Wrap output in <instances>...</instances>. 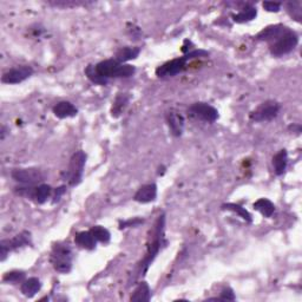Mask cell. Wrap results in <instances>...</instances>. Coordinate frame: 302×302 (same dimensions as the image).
Instances as JSON below:
<instances>
[{
	"instance_id": "obj_1",
	"label": "cell",
	"mask_w": 302,
	"mask_h": 302,
	"mask_svg": "<svg viewBox=\"0 0 302 302\" xmlns=\"http://www.w3.org/2000/svg\"><path fill=\"white\" fill-rule=\"evenodd\" d=\"M164 226H165V219L164 215H161L158 217L156 226H155V231L153 240L148 245V249H146V255L144 259L142 260L141 264H139V274L144 275L146 270L149 269L150 264L154 262V260L156 259V256L162 249V246L167 245V241L164 240Z\"/></svg>"
},
{
	"instance_id": "obj_2",
	"label": "cell",
	"mask_w": 302,
	"mask_h": 302,
	"mask_svg": "<svg viewBox=\"0 0 302 302\" xmlns=\"http://www.w3.org/2000/svg\"><path fill=\"white\" fill-rule=\"evenodd\" d=\"M96 72L98 73L102 78H129L134 76L136 72V68L129 64H122L116 59H106L99 62L95 65Z\"/></svg>"
},
{
	"instance_id": "obj_3",
	"label": "cell",
	"mask_w": 302,
	"mask_h": 302,
	"mask_svg": "<svg viewBox=\"0 0 302 302\" xmlns=\"http://www.w3.org/2000/svg\"><path fill=\"white\" fill-rule=\"evenodd\" d=\"M207 54L208 52H205L203 50L190 51V52L184 54L183 57L175 58V59L169 61L167 63H164L163 65L158 66L156 70V76L158 78H169V77H174L186 70L188 61L194 59V58H197V57L207 56Z\"/></svg>"
},
{
	"instance_id": "obj_4",
	"label": "cell",
	"mask_w": 302,
	"mask_h": 302,
	"mask_svg": "<svg viewBox=\"0 0 302 302\" xmlns=\"http://www.w3.org/2000/svg\"><path fill=\"white\" fill-rule=\"evenodd\" d=\"M50 262L54 270L68 274L72 269V250L68 243H57L50 255Z\"/></svg>"
},
{
	"instance_id": "obj_5",
	"label": "cell",
	"mask_w": 302,
	"mask_h": 302,
	"mask_svg": "<svg viewBox=\"0 0 302 302\" xmlns=\"http://www.w3.org/2000/svg\"><path fill=\"white\" fill-rule=\"evenodd\" d=\"M86 163V154L84 151L79 150L72 155L70 160L69 169L65 174V179L69 182L71 187L78 186L83 178L84 168Z\"/></svg>"
},
{
	"instance_id": "obj_6",
	"label": "cell",
	"mask_w": 302,
	"mask_h": 302,
	"mask_svg": "<svg viewBox=\"0 0 302 302\" xmlns=\"http://www.w3.org/2000/svg\"><path fill=\"white\" fill-rule=\"evenodd\" d=\"M297 44H299V36L292 30H288L285 35L280 37L279 39L270 43V53L274 57H282L285 56V54L292 52L296 47Z\"/></svg>"
},
{
	"instance_id": "obj_7",
	"label": "cell",
	"mask_w": 302,
	"mask_h": 302,
	"mask_svg": "<svg viewBox=\"0 0 302 302\" xmlns=\"http://www.w3.org/2000/svg\"><path fill=\"white\" fill-rule=\"evenodd\" d=\"M281 105L278 102L267 101L261 104L259 108H256L254 111L250 112L249 118L256 123H262V122H270L276 118L279 115Z\"/></svg>"
},
{
	"instance_id": "obj_8",
	"label": "cell",
	"mask_w": 302,
	"mask_h": 302,
	"mask_svg": "<svg viewBox=\"0 0 302 302\" xmlns=\"http://www.w3.org/2000/svg\"><path fill=\"white\" fill-rule=\"evenodd\" d=\"M11 176H12L14 181L24 184V186H37L45 178L44 172L38 168L14 169L11 172Z\"/></svg>"
},
{
	"instance_id": "obj_9",
	"label": "cell",
	"mask_w": 302,
	"mask_h": 302,
	"mask_svg": "<svg viewBox=\"0 0 302 302\" xmlns=\"http://www.w3.org/2000/svg\"><path fill=\"white\" fill-rule=\"evenodd\" d=\"M31 245V234L28 231H23L17 236L13 238H10V240H3L0 242V260L4 261L6 259V256L9 255L11 252L13 250H17L19 248H23V247L30 246Z\"/></svg>"
},
{
	"instance_id": "obj_10",
	"label": "cell",
	"mask_w": 302,
	"mask_h": 302,
	"mask_svg": "<svg viewBox=\"0 0 302 302\" xmlns=\"http://www.w3.org/2000/svg\"><path fill=\"white\" fill-rule=\"evenodd\" d=\"M188 113L189 116L204 120L207 123H214L219 119V111L207 103H195L188 109Z\"/></svg>"
},
{
	"instance_id": "obj_11",
	"label": "cell",
	"mask_w": 302,
	"mask_h": 302,
	"mask_svg": "<svg viewBox=\"0 0 302 302\" xmlns=\"http://www.w3.org/2000/svg\"><path fill=\"white\" fill-rule=\"evenodd\" d=\"M33 75V69L28 65L11 69L2 77V82L5 84H19Z\"/></svg>"
},
{
	"instance_id": "obj_12",
	"label": "cell",
	"mask_w": 302,
	"mask_h": 302,
	"mask_svg": "<svg viewBox=\"0 0 302 302\" xmlns=\"http://www.w3.org/2000/svg\"><path fill=\"white\" fill-rule=\"evenodd\" d=\"M288 30L289 28L287 26H283V25H271V26L263 28V30L256 36V39L262 40V42L273 43L275 42L276 39H279L280 37L285 35Z\"/></svg>"
},
{
	"instance_id": "obj_13",
	"label": "cell",
	"mask_w": 302,
	"mask_h": 302,
	"mask_svg": "<svg viewBox=\"0 0 302 302\" xmlns=\"http://www.w3.org/2000/svg\"><path fill=\"white\" fill-rule=\"evenodd\" d=\"M157 197V186L155 183L145 184L139 188L137 193L135 194L134 200L138 203H150L156 200Z\"/></svg>"
},
{
	"instance_id": "obj_14",
	"label": "cell",
	"mask_w": 302,
	"mask_h": 302,
	"mask_svg": "<svg viewBox=\"0 0 302 302\" xmlns=\"http://www.w3.org/2000/svg\"><path fill=\"white\" fill-rule=\"evenodd\" d=\"M167 122L171 134L174 135L175 137H179V136H182L183 128H184V118L181 113L171 110V111H169L167 113Z\"/></svg>"
},
{
	"instance_id": "obj_15",
	"label": "cell",
	"mask_w": 302,
	"mask_h": 302,
	"mask_svg": "<svg viewBox=\"0 0 302 302\" xmlns=\"http://www.w3.org/2000/svg\"><path fill=\"white\" fill-rule=\"evenodd\" d=\"M52 111L54 113V116L58 117V118L64 119V118H69V117H75L77 113H78V110L72 103L63 101L57 103L56 105L53 106Z\"/></svg>"
},
{
	"instance_id": "obj_16",
	"label": "cell",
	"mask_w": 302,
	"mask_h": 302,
	"mask_svg": "<svg viewBox=\"0 0 302 302\" xmlns=\"http://www.w3.org/2000/svg\"><path fill=\"white\" fill-rule=\"evenodd\" d=\"M75 242L77 246H79L80 248H84L86 250H94L97 246V240H96L91 231H80V233L76 234Z\"/></svg>"
},
{
	"instance_id": "obj_17",
	"label": "cell",
	"mask_w": 302,
	"mask_h": 302,
	"mask_svg": "<svg viewBox=\"0 0 302 302\" xmlns=\"http://www.w3.org/2000/svg\"><path fill=\"white\" fill-rule=\"evenodd\" d=\"M42 289V282L38 278H30L21 283L20 290L26 297H33Z\"/></svg>"
},
{
	"instance_id": "obj_18",
	"label": "cell",
	"mask_w": 302,
	"mask_h": 302,
	"mask_svg": "<svg viewBox=\"0 0 302 302\" xmlns=\"http://www.w3.org/2000/svg\"><path fill=\"white\" fill-rule=\"evenodd\" d=\"M287 164H288V154L286 150H280L278 154L273 157V165H274V171L278 176L285 174Z\"/></svg>"
},
{
	"instance_id": "obj_19",
	"label": "cell",
	"mask_w": 302,
	"mask_h": 302,
	"mask_svg": "<svg viewBox=\"0 0 302 302\" xmlns=\"http://www.w3.org/2000/svg\"><path fill=\"white\" fill-rule=\"evenodd\" d=\"M141 53V49L139 47H122L118 51H117L115 59L118 61L122 64L127 63L129 61L136 59Z\"/></svg>"
},
{
	"instance_id": "obj_20",
	"label": "cell",
	"mask_w": 302,
	"mask_h": 302,
	"mask_svg": "<svg viewBox=\"0 0 302 302\" xmlns=\"http://www.w3.org/2000/svg\"><path fill=\"white\" fill-rule=\"evenodd\" d=\"M129 101H130V96L128 94L117 95V97L115 98V102H113V105L111 108V116L115 117V118L119 117L122 113L124 112V110L127 109Z\"/></svg>"
},
{
	"instance_id": "obj_21",
	"label": "cell",
	"mask_w": 302,
	"mask_h": 302,
	"mask_svg": "<svg viewBox=\"0 0 302 302\" xmlns=\"http://www.w3.org/2000/svg\"><path fill=\"white\" fill-rule=\"evenodd\" d=\"M151 299V289L146 282H141L136 287L132 294L130 300L134 302H143V301H150Z\"/></svg>"
},
{
	"instance_id": "obj_22",
	"label": "cell",
	"mask_w": 302,
	"mask_h": 302,
	"mask_svg": "<svg viewBox=\"0 0 302 302\" xmlns=\"http://www.w3.org/2000/svg\"><path fill=\"white\" fill-rule=\"evenodd\" d=\"M257 16V11L255 7L253 6H247L243 9L240 13L237 14H233L231 18L235 23L238 24H243V23H248V21H252L253 19H255Z\"/></svg>"
},
{
	"instance_id": "obj_23",
	"label": "cell",
	"mask_w": 302,
	"mask_h": 302,
	"mask_svg": "<svg viewBox=\"0 0 302 302\" xmlns=\"http://www.w3.org/2000/svg\"><path fill=\"white\" fill-rule=\"evenodd\" d=\"M254 209L260 212L264 217H271L275 212V205L267 198H260L254 203Z\"/></svg>"
},
{
	"instance_id": "obj_24",
	"label": "cell",
	"mask_w": 302,
	"mask_h": 302,
	"mask_svg": "<svg viewBox=\"0 0 302 302\" xmlns=\"http://www.w3.org/2000/svg\"><path fill=\"white\" fill-rule=\"evenodd\" d=\"M91 233L94 235L96 240L98 242H102V243H109L110 238H111V234H110V231L106 229V228L102 227V226H95L91 228Z\"/></svg>"
},
{
	"instance_id": "obj_25",
	"label": "cell",
	"mask_w": 302,
	"mask_h": 302,
	"mask_svg": "<svg viewBox=\"0 0 302 302\" xmlns=\"http://www.w3.org/2000/svg\"><path fill=\"white\" fill-rule=\"evenodd\" d=\"M223 209H226V210H231L234 213H236L238 216L242 217L243 220L247 221V222H252V216H250V214L246 210L245 208H242L241 205L238 204H234V203H228V204H224Z\"/></svg>"
},
{
	"instance_id": "obj_26",
	"label": "cell",
	"mask_w": 302,
	"mask_h": 302,
	"mask_svg": "<svg viewBox=\"0 0 302 302\" xmlns=\"http://www.w3.org/2000/svg\"><path fill=\"white\" fill-rule=\"evenodd\" d=\"M85 75H86L87 78L91 80L92 83L97 84V85H105V84L108 83V79L102 78V77L99 76L97 72H96L95 65L87 66V68L85 69Z\"/></svg>"
},
{
	"instance_id": "obj_27",
	"label": "cell",
	"mask_w": 302,
	"mask_h": 302,
	"mask_svg": "<svg viewBox=\"0 0 302 302\" xmlns=\"http://www.w3.org/2000/svg\"><path fill=\"white\" fill-rule=\"evenodd\" d=\"M3 280L7 283H12V285H16V283H19V282H24L25 281V273L19 271V270L9 271L4 275Z\"/></svg>"
},
{
	"instance_id": "obj_28",
	"label": "cell",
	"mask_w": 302,
	"mask_h": 302,
	"mask_svg": "<svg viewBox=\"0 0 302 302\" xmlns=\"http://www.w3.org/2000/svg\"><path fill=\"white\" fill-rule=\"evenodd\" d=\"M288 12L290 13L294 19L297 21H301L302 18V10H301V4L300 3H288Z\"/></svg>"
},
{
	"instance_id": "obj_29",
	"label": "cell",
	"mask_w": 302,
	"mask_h": 302,
	"mask_svg": "<svg viewBox=\"0 0 302 302\" xmlns=\"http://www.w3.org/2000/svg\"><path fill=\"white\" fill-rule=\"evenodd\" d=\"M236 299V296H235L234 294V290L229 288V287H227V288H224L222 290V293H221V295L219 297H212V299L209 300H219V301H234Z\"/></svg>"
},
{
	"instance_id": "obj_30",
	"label": "cell",
	"mask_w": 302,
	"mask_h": 302,
	"mask_svg": "<svg viewBox=\"0 0 302 302\" xmlns=\"http://www.w3.org/2000/svg\"><path fill=\"white\" fill-rule=\"evenodd\" d=\"M144 222V220L138 219V217H135V219L128 220V221H122L119 222V229H125V228H131V227H138L139 224Z\"/></svg>"
},
{
	"instance_id": "obj_31",
	"label": "cell",
	"mask_w": 302,
	"mask_h": 302,
	"mask_svg": "<svg viewBox=\"0 0 302 302\" xmlns=\"http://www.w3.org/2000/svg\"><path fill=\"white\" fill-rule=\"evenodd\" d=\"M263 9L268 12H279L281 9V4L280 3H273V2H264L262 4Z\"/></svg>"
},
{
	"instance_id": "obj_32",
	"label": "cell",
	"mask_w": 302,
	"mask_h": 302,
	"mask_svg": "<svg viewBox=\"0 0 302 302\" xmlns=\"http://www.w3.org/2000/svg\"><path fill=\"white\" fill-rule=\"evenodd\" d=\"M66 193V187L65 186H62L59 188H57L56 189V193H54V197H53V203H57V202H59L61 197L63 196Z\"/></svg>"
}]
</instances>
